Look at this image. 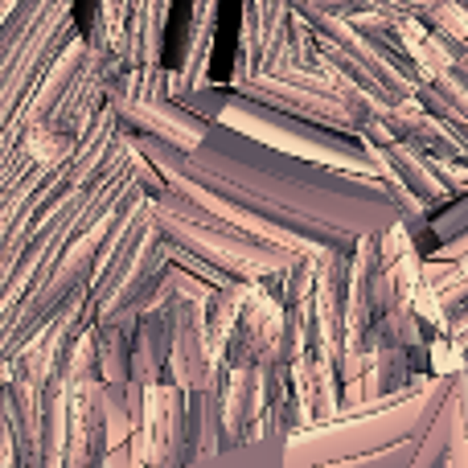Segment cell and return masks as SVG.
Listing matches in <instances>:
<instances>
[{"label":"cell","instance_id":"obj_1","mask_svg":"<svg viewBox=\"0 0 468 468\" xmlns=\"http://www.w3.org/2000/svg\"><path fill=\"white\" fill-rule=\"evenodd\" d=\"M222 123L247 132V136H259L267 144L283 148V153H300V156H316V161H329L346 173H362L366 156H354V148L341 144L329 132H316L308 123H292L283 115H267L263 107L242 103V99H227V112H222Z\"/></svg>","mask_w":468,"mask_h":468}]
</instances>
